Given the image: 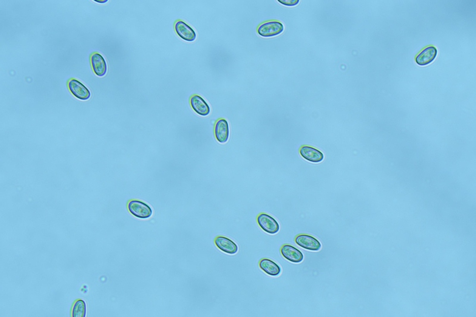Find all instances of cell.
<instances>
[{
  "mask_svg": "<svg viewBox=\"0 0 476 317\" xmlns=\"http://www.w3.org/2000/svg\"><path fill=\"white\" fill-rule=\"evenodd\" d=\"M214 133L218 142L221 144L227 143L230 134L228 121L223 118L218 120L215 125Z\"/></svg>",
  "mask_w": 476,
  "mask_h": 317,
  "instance_id": "obj_8",
  "label": "cell"
},
{
  "mask_svg": "<svg viewBox=\"0 0 476 317\" xmlns=\"http://www.w3.org/2000/svg\"><path fill=\"white\" fill-rule=\"evenodd\" d=\"M91 63L93 72L96 75L102 77L106 75L107 65L106 60L100 54L94 53L91 56Z\"/></svg>",
  "mask_w": 476,
  "mask_h": 317,
  "instance_id": "obj_13",
  "label": "cell"
},
{
  "mask_svg": "<svg viewBox=\"0 0 476 317\" xmlns=\"http://www.w3.org/2000/svg\"><path fill=\"white\" fill-rule=\"evenodd\" d=\"M68 86L72 94L79 100L86 101L89 100L91 96L89 90L76 79H71L68 84Z\"/></svg>",
  "mask_w": 476,
  "mask_h": 317,
  "instance_id": "obj_5",
  "label": "cell"
},
{
  "mask_svg": "<svg viewBox=\"0 0 476 317\" xmlns=\"http://www.w3.org/2000/svg\"><path fill=\"white\" fill-rule=\"evenodd\" d=\"M259 266L263 271L271 276H279L281 273V268L275 262L268 259H263L260 261Z\"/></svg>",
  "mask_w": 476,
  "mask_h": 317,
  "instance_id": "obj_14",
  "label": "cell"
},
{
  "mask_svg": "<svg viewBox=\"0 0 476 317\" xmlns=\"http://www.w3.org/2000/svg\"><path fill=\"white\" fill-rule=\"evenodd\" d=\"M87 314V305L83 300H78L73 305L72 310L73 317H86Z\"/></svg>",
  "mask_w": 476,
  "mask_h": 317,
  "instance_id": "obj_15",
  "label": "cell"
},
{
  "mask_svg": "<svg viewBox=\"0 0 476 317\" xmlns=\"http://www.w3.org/2000/svg\"><path fill=\"white\" fill-rule=\"evenodd\" d=\"M175 28L178 35L184 41L193 42L197 38V33L195 30L182 21L176 23Z\"/></svg>",
  "mask_w": 476,
  "mask_h": 317,
  "instance_id": "obj_6",
  "label": "cell"
},
{
  "mask_svg": "<svg viewBox=\"0 0 476 317\" xmlns=\"http://www.w3.org/2000/svg\"><path fill=\"white\" fill-rule=\"evenodd\" d=\"M215 244L220 251L228 254H236L238 251V246L234 242L228 237L218 236L215 239Z\"/></svg>",
  "mask_w": 476,
  "mask_h": 317,
  "instance_id": "obj_12",
  "label": "cell"
},
{
  "mask_svg": "<svg viewBox=\"0 0 476 317\" xmlns=\"http://www.w3.org/2000/svg\"><path fill=\"white\" fill-rule=\"evenodd\" d=\"M297 244L308 251H319L322 248L321 243L318 240L309 234H299L296 238Z\"/></svg>",
  "mask_w": 476,
  "mask_h": 317,
  "instance_id": "obj_4",
  "label": "cell"
},
{
  "mask_svg": "<svg viewBox=\"0 0 476 317\" xmlns=\"http://www.w3.org/2000/svg\"><path fill=\"white\" fill-rule=\"evenodd\" d=\"M127 208L133 216L141 219H149L152 214L151 207L141 201L132 200L128 203Z\"/></svg>",
  "mask_w": 476,
  "mask_h": 317,
  "instance_id": "obj_1",
  "label": "cell"
},
{
  "mask_svg": "<svg viewBox=\"0 0 476 317\" xmlns=\"http://www.w3.org/2000/svg\"><path fill=\"white\" fill-rule=\"evenodd\" d=\"M190 104L194 112L201 116H208L210 113V107L207 102L199 95L192 96L190 100Z\"/></svg>",
  "mask_w": 476,
  "mask_h": 317,
  "instance_id": "obj_11",
  "label": "cell"
},
{
  "mask_svg": "<svg viewBox=\"0 0 476 317\" xmlns=\"http://www.w3.org/2000/svg\"><path fill=\"white\" fill-rule=\"evenodd\" d=\"M257 223L266 233L274 234L279 231L280 226L278 222L267 214H260L257 217Z\"/></svg>",
  "mask_w": 476,
  "mask_h": 317,
  "instance_id": "obj_3",
  "label": "cell"
},
{
  "mask_svg": "<svg viewBox=\"0 0 476 317\" xmlns=\"http://www.w3.org/2000/svg\"><path fill=\"white\" fill-rule=\"evenodd\" d=\"M279 3L288 7H294L299 4V0H278Z\"/></svg>",
  "mask_w": 476,
  "mask_h": 317,
  "instance_id": "obj_16",
  "label": "cell"
},
{
  "mask_svg": "<svg viewBox=\"0 0 476 317\" xmlns=\"http://www.w3.org/2000/svg\"><path fill=\"white\" fill-rule=\"evenodd\" d=\"M283 30H284V26L282 23L271 21L261 25L258 28L257 32L263 37L270 38L280 35Z\"/></svg>",
  "mask_w": 476,
  "mask_h": 317,
  "instance_id": "obj_2",
  "label": "cell"
},
{
  "mask_svg": "<svg viewBox=\"0 0 476 317\" xmlns=\"http://www.w3.org/2000/svg\"><path fill=\"white\" fill-rule=\"evenodd\" d=\"M95 1L96 2H106L107 1H104L103 2H102V1L100 2V1H97V0H96Z\"/></svg>",
  "mask_w": 476,
  "mask_h": 317,
  "instance_id": "obj_17",
  "label": "cell"
},
{
  "mask_svg": "<svg viewBox=\"0 0 476 317\" xmlns=\"http://www.w3.org/2000/svg\"><path fill=\"white\" fill-rule=\"evenodd\" d=\"M437 55L438 50L435 47H428L416 56V63L419 66H426L435 60Z\"/></svg>",
  "mask_w": 476,
  "mask_h": 317,
  "instance_id": "obj_10",
  "label": "cell"
},
{
  "mask_svg": "<svg viewBox=\"0 0 476 317\" xmlns=\"http://www.w3.org/2000/svg\"><path fill=\"white\" fill-rule=\"evenodd\" d=\"M282 256L289 261L294 263H299L304 259V255L294 246L286 244L281 248Z\"/></svg>",
  "mask_w": 476,
  "mask_h": 317,
  "instance_id": "obj_9",
  "label": "cell"
},
{
  "mask_svg": "<svg viewBox=\"0 0 476 317\" xmlns=\"http://www.w3.org/2000/svg\"><path fill=\"white\" fill-rule=\"evenodd\" d=\"M299 153L304 159L311 163H319L324 160V154L314 147L303 146L299 149Z\"/></svg>",
  "mask_w": 476,
  "mask_h": 317,
  "instance_id": "obj_7",
  "label": "cell"
}]
</instances>
